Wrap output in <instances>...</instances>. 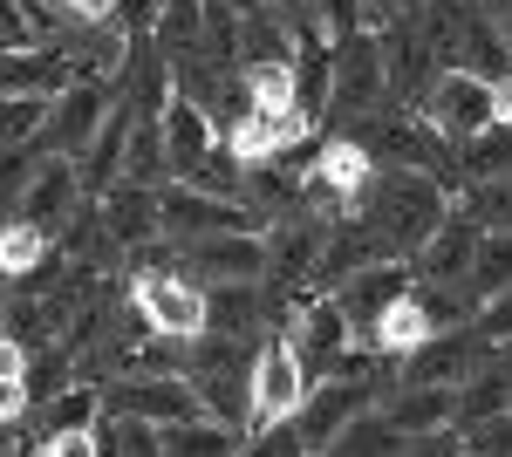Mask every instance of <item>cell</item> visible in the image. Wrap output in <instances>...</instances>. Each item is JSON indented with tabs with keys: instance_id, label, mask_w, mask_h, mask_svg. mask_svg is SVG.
<instances>
[{
	"instance_id": "1",
	"label": "cell",
	"mask_w": 512,
	"mask_h": 457,
	"mask_svg": "<svg viewBox=\"0 0 512 457\" xmlns=\"http://www.w3.org/2000/svg\"><path fill=\"white\" fill-rule=\"evenodd\" d=\"M369 226L390 239L396 260H417V246L431 239L444 219H451V191L437 185L431 171H403V164H376V178L355 205Z\"/></svg>"
},
{
	"instance_id": "2",
	"label": "cell",
	"mask_w": 512,
	"mask_h": 457,
	"mask_svg": "<svg viewBox=\"0 0 512 457\" xmlns=\"http://www.w3.org/2000/svg\"><path fill=\"white\" fill-rule=\"evenodd\" d=\"M130 307L158 328L164 342H198L212 328V294L164 267V246H137L130 253Z\"/></svg>"
},
{
	"instance_id": "3",
	"label": "cell",
	"mask_w": 512,
	"mask_h": 457,
	"mask_svg": "<svg viewBox=\"0 0 512 457\" xmlns=\"http://www.w3.org/2000/svg\"><path fill=\"white\" fill-rule=\"evenodd\" d=\"M424 123H431L444 144H478L492 123H499V76H485V69H465V62H451V69H437L431 89H424Z\"/></svg>"
},
{
	"instance_id": "4",
	"label": "cell",
	"mask_w": 512,
	"mask_h": 457,
	"mask_svg": "<svg viewBox=\"0 0 512 457\" xmlns=\"http://www.w3.org/2000/svg\"><path fill=\"white\" fill-rule=\"evenodd\" d=\"M308 389H315V376L301 369V355H294L287 335L260 342L253 348V376H246V437H267L280 423H294L301 403H308Z\"/></svg>"
},
{
	"instance_id": "5",
	"label": "cell",
	"mask_w": 512,
	"mask_h": 457,
	"mask_svg": "<svg viewBox=\"0 0 512 457\" xmlns=\"http://www.w3.org/2000/svg\"><path fill=\"white\" fill-rule=\"evenodd\" d=\"M103 417H137V423H192V417H212L198 382L185 369H151V376H117V389H103Z\"/></svg>"
},
{
	"instance_id": "6",
	"label": "cell",
	"mask_w": 512,
	"mask_h": 457,
	"mask_svg": "<svg viewBox=\"0 0 512 457\" xmlns=\"http://www.w3.org/2000/svg\"><path fill=\"white\" fill-rule=\"evenodd\" d=\"M280 335L294 342V355H301V369H308V376H335V369H342V355L355 348V328H349V314H342L335 294H308V301L287 314V328H280Z\"/></svg>"
},
{
	"instance_id": "7",
	"label": "cell",
	"mask_w": 512,
	"mask_h": 457,
	"mask_svg": "<svg viewBox=\"0 0 512 457\" xmlns=\"http://www.w3.org/2000/svg\"><path fill=\"white\" fill-rule=\"evenodd\" d=\"M82 198H89V185H82V171H76V157H55L48 151V164H41L35 178L21 185V198H14V219H28V226L41 232H62L82 219Z\"/></svg>"
},
{
	"instance_id": "8",
	"label": "cell",
	"mask_w": 512,
	"mask_h": 457,
	"mask_svg": "<svg viewBox=\"0 0 512 457\" xmlns=\"http://www.w3.org/2000/svg\"><path fill=\"white\" fill-rule=\"evenodd\" d=\"M369 403H376V389L362 376H321V389H308V403H301V417H294V437L308 444V457H328V444H335Z\"/></svg>"
},
{
	"instance_id": "9",
	"label": "cell",
	"mask_w": 512,
	"mask_h": 457,
	"mask_svg": "<svg viewBox=\"0 0 512 457\" xmlns=\"http://www.w3.org/2000/svg\"><path fill=\"white\" fill-rule=\"evenodd\" d=\"M110 96H103V82H89V76H76L55 103H48V130H41V151H55V157H89V144H96V130L110 123Z\"/></svg>"
},
{
	"instance_id": "10",
	"label": "cell",
	"mask_w": 512,
	"mask_h": 457,
	"mask_svg": "<svg viewBox=\"0 0 512 457\" xmlns=\"http://www.w3.org/2000/svg\"><path fill=\"white\" fill-rule=\"evenodd\" d=\"M383 82H390L383 35L362 28L355 41L335 48V89H328V110H335V116H369V110H376V96H383Z\"/></svg>"
},
{
	"instance_id": "11",
	"label": "cell",
	"mask_w": 512,
	"mask_h": 457,
	"mask_svg": "<svg viewBox=\"0 0 512 457\" xmlns=\"http://www.w3.org/2000/svg\"><path fill=\"white\" fill-rule=\"evenodd\" d=\"M328 226H335V219H301V212L274 219V226H267V280H274V287H294V294H308V280L321 273Z\"/></svg>"
},
{
	"instance_id": "12",
	"label": "cell",
	"mask_w": 512,
	"mask_h": 457,
	"mask_svg": "<svg viewBox=\"0 0 512 457\" xmlns=\"http://www.w3.org/2000/svg\"><path fill=\"white\" fill-rule=\"evenodd\" d=\"M410 287H417V267H410V260H376V267L349 273V280L335 287V301H342V314H349L355 342H362V335H369V328H376Z\"/></svg>"
},
{
	"instance_id": "13",
	"label": "cell",
	"mask_w": 512,
	"mask_h": 457,
	"mask_svg": "<svg viewBox=\"0 0 512 457\" xmlns=\"http://www.w3.org/2000/svg\"><path fill=\"white\" fill-rule=\"evenodd\" d=\"M96 219H103V232L117 239L123 253H137V246H151L164 232V191L117 178L110 191H96Z\"/></svg>"
},
{
	"instance_id": "14",
	"label": "cell",
	"mask_w": 512,
	"mask_h": 457,
	"mask_svg": "<svg viewBox=\"0 0 512 457\" xmlns=\"http://www.w3.org/2000/svg\"><path fill=\"white\" fill-rule=\"evenodd\" d=\"M492 348L478 342V328H444L431 342L417 348V355H403V382H431V389H465L478 376V362H485Z\"/></svg>"
},
{
	"instance_id": "15",
	"label": "cell",
	"mask_w": 512,
	"mask_h": 457,
	"mask_svg": "<svg viewBox=\"0 0 512 457\" xmlns=\"http://www.w3.org/2000/svg\"><path fill=\"white\" fill-rule=\"evenodd\" d=\"M308 130H315V116L301 110V103H287V110H246L233 123V137H226V151H233L239 164H274V157L294 151Z\"/></svg>"
},
{
	"instance_id": "16",
	"label": "cell",
	"mask_w": 512,
	"mask_h": 457,
	"mask_svg": "<svg viewBox=\"0 0 512 457\" xmlns=\"http://www.w3.org/2000/svg\"><path fill=\"white\" fill-rule=\"evenodd\" d=\"M164 130V151H171V178H185L192 164H205L212 151H226V137H219V116L205 110V103H192V96H171L158 116Z\"/></svg>"
},
{
	"instance_id": "17",
	"label": "cell",
	"mask_w": 512,
	"mask_h": 457,
	"mask_svg": "<svg viewBox=\"0 0 512 457\" xmlns=\"http://www.w3.org/2000/svg\"><path fill=\"white\" fill-rule=\"evenodd\" d=\"M478 239L485 226L465 219L458 205H451V219L417 246V280H451V287H472V260H478Z\"/></svg>"
},
{
	"instance_id": "18",
	"label": "cell",
	"mask_w": 512,
	"mask_h": 457,
	"mask_svg": "<svg viewBox=\"0 0 512 457\" xmlns=\"http://www.w3.org/2000/svg\"><path fill=\"white\" fill-rule=\"evenodd\" d=\"M198 273H212L219 287L233 280H267V232H212V239H192L185 246Z\"/></svg>"
},
{
	"instance_id": "19",
	"label": "cell",
	"mask_w": 512,
	"mask_h": 457,
	"mask_svg": "<svg viewBox=\"0 0 512 457\" xmlns=\"http://www.w3.org/2000/svg\"><path fill=\"white\" fill-rule=\"evenodd\" d=\"M383 417L417 444V437H437V430H451L458 423V389H431V382H403L390 396V410Z\"/></svg>"
},
{
	"instance_id": "20",
	"label": "cell",
	"mask_w": 512,
	"mask_h": 457,
	"mask_svg": "<svg viewBox=\"0 0 512 457\" xmlns=\"http://www.w3.org/2000/svg\"><path fill=\"white\" fill-rule=\"evenodd\" d=\"M431 335H437L431 307H424V294L410 287V294H403V301H396L390 314H383V321L362 335V348H376V355H417V348L431 342Z\"/></svg>"
},
{
	"instance_id": "21",
	"label": "cell",
	"mask_w": 512,
	"mask_h": 457,
	"mask_svg": "<svg viewBox=\"0 0 512 457\" xmlns=\"http://www.w3.org/2000/svg\"><path fill=\"white\" fill-rule=\"evenodd\" d=\"M137 123H144V116L130 110V103H117V110H110V123L96 130V144H89V157H82V185H89V191H110L123 178V157H130Z\"/></svg>"
},
{
	"instance_id": "22",
	"label": "cell",
	"mask_w": 512,
	"mask_h": 457,
	"mask_svg": "<svg viewBox=\"0 0 512 457\" xmlns=\"http://www.w3.org/2000/svg\"><path fill=\"white\" fill-rule=\"evenodd\" d=\"M151 41H158L171 62L205 55V0H158V14H151Z\"/></svg>"
},
{
	"instance_id": "23",
	"label": "cell",
	"mask_w": 512,
	"mask_h": 457,
	"mask_svg": "<svg viewBox=\"0 0 512 457\" xmlns=\"http://www.w3.org/2000/svg\"><path fill=\"white\" fill-rule=\"evenodd\" d=\"M239 451H246L239 423H219V417H192L164 430V457H239Z\"/></svg>"
},
{
	"instance_id": "24",
	"label": "cell",
	"mask_w": 512,
	"mask_h": 457,
	"mask_svg": "<svg viewBox=\"0 0 512 457\" xmlns=\"http://www.w3.org/2000/svg\"><path fill=\"white\" fill-rule=\"evenodd\" d=\"M267 321V294H260V280H233V287H212V328L205 335H253Z\"/></svg>"
},
{
	"instance_id": "25",
	"label": "cell",
	"mask_w": 512,
	"mask_h": 457,
	"mask_svg": "<svg viewBox=\"0 0 512 457\" xmlns=\"http://www.w3.org/2000/svg\"><path fill=\"white\" fill-rule=\"evenodd\" d=\"M48 253H55V232L28 226V219H7V226H0V280H28V273H41Z\"/></svg>"
},
{
	"instance_id": "26",
	"label": "cell",
	"mask_w": 512,
	"mask_h": 457,
	"mask_svg": "<svg viewBox=\"0 0 512 457\" xmlns=\"http://www.w3.org/2000/svg\"><path fill=\"white\" fill-rule=\"evenodd\" d=\"M403 451H410V437H403L383 410H362V417L328 444V457H403Z\"/></svg>"
},
{
	"instance_id": "27",
	"label": "cell",
	"mask_w": 512,
	"mask_h": 457,
	"mask_svg": "<svg viewBox=\"0 0 512 457\" xmlns=\"http://www.w3.org/2000/svg\"><path fill=\"white\" fill-rule=\"evenodd\" d=\"M96 417H103V382H69V389H55V403L41 410V437L96 430Z\"/></svg>"
},
{
	"instance_id": "28",
	"label": "cell",
	"mask_w": 512,
	"mask_h": 457,
	"mask_svg": "<svg viewBox=\"0 0 512 457\" xmlns=\"http://www.w3.org/2000/svg\"><path fill=\"white\" fill-rule=\"evenodd\" d=\"M451 205L465 219H478L485 232H512V178H465V191Z\"/></svg>"
},
{
	"instance_id": "29",
	"label": "cell",
	"mask_w": 512,
	"mask_h": 457,
	"mask_svg": "<svg viewBox=\"0 0 512 457\" xmlns=\"http://www.w3.org/2000/svg\"><path fill=\"white\" fill-rule=\"evenodd\" d=\"M48 103H55V96H0V151L41 144V130H48Z\"/></svg>"
},
{
	"instance_id": "30",
	"label": "cell",
	"mask_w": 512,
	"mask_h": 457,
	"mask_svg": "<svg viewBox=\"0 0 512 457\" xmlns=\"http://www.w3.org/2000/svg\"><path fill=\"white\" fill-rule=\"evenodd\" d=\"M123 178L130 185H171V151H164V130L158 123H137V137H130V157H123Z\"/></svg>"
},
{
	"instance_id": "31",
	"label": "cell",
	"mask_w": 512,
	"mask_h": 457,
	"mask_svg": "<svg viewBox=\"0 0 512 457\" xmlns=\"http://www.w3.org/2000/svg\"><path fill=\"white\" fill-rule=\"evenodd\" d=\"M96 444H103V457H164V430L158 423H137V417H103L96 423Z\"/></svg>"
},
{
	"instance_id": "32",
	"label": "cell",
	"mask_w": 512,
	"mask_h": 457,
	"mask_svg": "<svg viewBox=\"0 0 512 457\" xmlns=\"http://www.w3.org/2000/svg\"><path fill=\"white\" fill-rule=\"evenodd\" d=\"M301 21H308L315 41H328V48H342V41H355L369 28V21H362V0H308Z\"/></svg>"
},
{
	"instance_id": "33",
	"label": "cell",
	"mask_w": 512,
	"mask_h": 457,
	"mask_svg": "<svg viewBox=\"0 0 512 457\" xmlns=\"http://www.w3.org/2000/svg\"><path fill=\"white\" fill-rule=\"evenodd\" d=\"M506 287H512V232H485V239H478V260H472V294L492 301V294H506Z\"/></svg>"
},
{
	"instance_id": "34",
	"label": "cell",
	"mask_w": 512,
	"mask_h": 457,
	"mask_svg": "<svg viewBox=\"0 0 512 457\" xmlns=\"http://www.w3.org/2000/svg\"><path fill=\"white\" fill-rule=\"evenodd\" d=\"M239 76H246V96H253V110H287V103H294V89H301L294 62H246Z\"/></svg>"
},
{
	"instance_id": "35",
	"label": "cell",
	"mask_w": 512,
	"mask_h": 457,
	"mask_svg": "<svg viewBox=\"0 0 512 457\" xmlns=\"http://www.w3.org/2000/svg\"><path fill=\"white\" fill-rule=\"evenodd\" d=\"M512 410V376H472L465 389H458V423H492Z\"/></svg>"
},
{
	"instance_id": "36",
	"label": "cell",
	"mask_w": 512,
	"mask_h": 457,
	"mask_svg": "<svg viewBox=\"0 0 512 457\" xmlns=\"http://www.w3.org/2000/svg\"><path fill=\"white\" fill-rule=\"evenodd\" d=\"M458 164H465V178H512V123H492L478 144L458 151Z\"/></svg>"
},
{
	"instance_id": "37",
	"label": "cell",
	"mask_w": 512,
	"mask_h": 457,
	"mask_svg": "<svg viewBox=\"0 0 512 457\" xmlns=\"http://www.w3.org/2000/svg\"><path fill=\"white\" fill-rule=\"evenodd\" d=\"M472 328H478V342H485V348H512V287H506V294H492V301H478Z\"/></svg>"
},
{
	"instance_id": "38",
	"label": "cell",
	"mask_w": 512,
	"mask_h": 457,
	"mask_svg": "<svg viewBox=\"0 0 512 457\" xmlns=\"http://www.w3.org/2000/svg\"><path fill=\"white\" fill-rule=\"evenodd\" d=\"M0 48H41L35 21H28V0H0Z\"/></svg>"
},
{
	"instance_id": "39",
	"label": "cell",
	"mask_w": 512,
	"mask_h": 457,
	"mask_svg": "<svg viewBox=\"0 0 512 457\" xmlns=\"http://www.w3.org/2000/svg\"><path fill=\"white\" fill-rule=\"evenodd\" d=\"M41 457H103L96 430H62V437H41Z\"/></svg>"
},
{
	"instance_id": "40",
	"label": "cell",
	"mask_w": 512,
	"mask_h": 457,
	"mask_svg": "<svg viewBox=\"0 0 512 457\" xmlns=\"http://www.w3.org/2000/svg\"><path fill=\"white\" fill-rule=\"evenodd\" d=\"M28 362H35V348L21 335H0V382H28Z\"/></svg>"
},
{
	"instance_id": "41",
	"label": "cell",
	"mask_w": 512,
	"mask_h": 457,
	"mask_svg": "<svg viewBox=\"0 0 512 457\" xmlns=\"http://www.w3.org/2000/svg\"><path fill=\"white\" fill-rule=\"evenodd\" d=\"M62 7H69L76 21H117L123 14V0H62Z\"/></svg>"
},
{
	"instance_id": "42",
	"label": "cell",
	"mask_w": 512,
	"mask_h": 457,
	"mask_svg": "<svg viewBox=\"0 0 512 457\" xmlns=\"http://www.w3.org/2000/svg\"><path fill=\"white\" fill-rule=\"evenodd\" d=\"M28 396H35L28 382H0V423H14V417H21V410H28Z\"/></svg>"
},
{
	"instance_id": "43",
	"label": "cell",
	"mask_w": 512,
	"mask_h": 457,
	"mask_svg": "<svg viewBox=\"0 0 512 457\" xmlns=\"http://www.w3.org/2000/svg\"><path fill=\"white\" fill-rule=\"evenodd\" d=\"M499 123H512V76H499Z\"/></svg>"
},
{
	"instance_id": "44",
	"label": "cell",
	"mask_w": 512,
	"mask_h": 457,
	"mask_svg": "<svg viewBox=\"0 0 512 457\" xmlns=\"http://www.w3.org/2000/svg\"><path fill=\"white\" fill-rule=\"evenodd\" d=\"M478 7H485L492 21H512V0H478Z\"/></svg>"
},
{
	"instance_id": "45",
	"label": "cell",
	"mask_w": 512,
	"mask_h": 457,
	"mask_svg": "<svg viewBox=\"0 0 512 457\" xmlns=\"http://www.w3.org/2000/svg\"><path fill=\"white\" fill-rule=\"evenodd\" d=\"M267 7H280V14H294V21H301V7H308V0H267Z\"/></svg>"
},
{
	"instance_id": "46",
	"label": "cell",
	"mask_w": 512,
	"mask_h": 457,
	"mask_svg": "<svg viewBox=\"0 0 512 457\" xmlns=\"http://www.w3.org/2000/svg\"><path fill=\"white\" fill-rule=\"evenodd\" d=\"M506 48H512V21H506Z\"/></svg>"
},
{
	"instance_id": "47",
	"label": "cell",
	"mask_w": 512,
	"mask_h": 457,
	"mask_svg": "<svg viewBox=\"0 0 512 457\" xmlns=\"http://www.w3.org/2000/svg\"><path fill=\"white\" fill-rule=\"evenodd\" d=\"M0 321H7V307H0Z\"/></svg>"
},
{
	"instance_id": "48",
	"label": "cell",
	"mask_w": 512,
	"mask_h": 457,
	"mask_svg": "<svg viewBox=\"0 0 512 457\" xmlns=\"http://www.w3.org/2000/svg\"><path fill=\"white\" fill-rule=\"evenodd\" d=\"M506 362H512V348H506Z\"/></svg>"
}]
</instances>
